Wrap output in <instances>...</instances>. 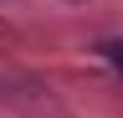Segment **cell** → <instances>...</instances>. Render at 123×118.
I'll return each mask as SVG.
<instances>
[{"label": "cell", "instance_id": "obj_1", "mask_svg": "<svg viewBox=\"0 0 123 118\" xmlns=\"http://www.w3.org/2000/svg\"><path fill=\"white\" fill-rule=\"evenodd\" d=\"M103 56H108L113 72H123V41H103Z\"/></svg>", "mask_w": 123, "mask_h": 118}]
</instances>
